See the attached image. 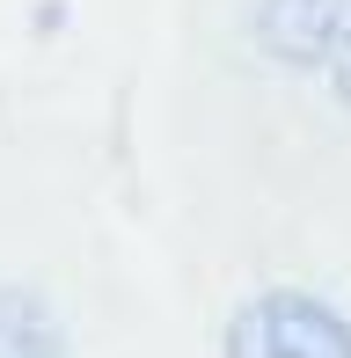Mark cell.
<instances>
[{"instance_id": "6da1fadb", "label": "cell", "mask_w": 351, "mask_h": 358, "mask_svg": "<svg viewBox=\"0 0 351 358\" xmlns=\"http://www.w3.org/2000/svg\"><path fill=\"white\" fill-rule=\"evenodd\" d=\"M220 358H351V322L322 292L264 285L227 315Z\"/></svg>"}, {"instance_id": "7a4b0ae2", "label": "cell", "mask_w": 351, "mask_h": 358, "mask_svg": "<svg viewBox=\"0 0 351 358\" xmlns=\"http://www.w3.org/2000/svg\"><path fill=\"white\" fill-rule=\"evenodd\" d=\"M344 29H351L344 0H257V44L278 59V66H293V73L329 66L337 44H344Z\"/></svg>"}, {"instance_id": "3957f363", "label": "cell", "mask_w": 351, "mask_h": 358, "mask_svg": "<svg viewBox=\"0 0 351 358\" xmlns=\"http://www.w3.org/2000/svg\"><path fill=\"white\" fill-rule=\"evenodd\" d=\"M0 358H66L52 307L22 285H0Z\"/></svg>"}, {"instance_id": "277c9868", "label": "cell", "mask_w": 351, "mask_h": 358, "mask_svg": "<svg viewBox=\"0 0 351 358\" xmlns=\"http://www.w3.org/2000/svg\"><path fill=\"white\" fill-rule=\"evenodd\" d=\"M329 80H337V103H351V29H344L337 59H329Z\"/></svg>"}]
</instances>
